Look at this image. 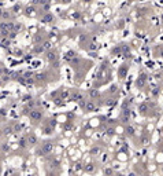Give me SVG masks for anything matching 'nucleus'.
Listing matches in <instances>:
<instances>
[{
  "mask_svg": "<svg viewBox=\"0 0 163 176\" xmlns=\"http://www.w3.org/2000/svg\"><path fill=\"white\" fill-rule=\"evenodd\" d=\"M148 176H151V175H148Z\"/></svg>",
  "mask_w": 163,
  "mask_h": 176,
  "instance_id": "c756f323",
  "label": "nucleus"
},
{
  "mask_svg": "<svg viewBox=\"0 0 163 176\" xmlns=\"http://www.w3.org/2000/svg\"><path fill=\"white\" fill-rule=\"evenodd\" d=\"M19 147H22V149H25L26 146H28V138H21L19 139Z\"/></svg>",
  "mask_w": 163,
  "mask_h": 176,
  "instance_id": "1a4fd4ad",
  "label": "nucleus"
},
{
  "mask_svg": "<svg viewBox=\"0 0 163 176\" xmlns=\"http://www.w3.org/2000/svg\"><path fill=\"white\" fill-rule=\"evenodd\" d=\"M96 106H95V103L92 101H88L85 103V106H84V112H87V113H91V112H93Z\"/></svg>",
  "mask_w": 163,
  "mask_h": 176,
  "instance_id": "7ed1b4c3",
  "label": "nucleus"
},
{
  "mask_svg": "<svg viewBox=\"0 0 163 176\" xmlns=\"http://www.w3.org/2000/svg\"><path fill=\"white\" fill-rule=\"evenodd\" d=\"M87 1H89V0H87Z\"/></svg>",
  "mask_w": 163,
  "mask_h": 176,
  "instance_id": "c85d7f7f",
  "label": "nucleus"
},
{
  "mask_svg": "<svg viewBox=\"0 0 163 176\" xmlns=\"http://www.w3.org/2000/svg\"><path fill=\"white\" fill-rule=\"evenodd\" d=\"M0 15H1V11H0Z\"/></svg>",
  "mask_w": 163,
  "mask_h": 176,
  "instance_id": "cd10ccee",
  "label": "nucleus"
},
{
  "mask_svg": "<svg viewBox=\"0 0 163 176\" xmlns=\"http://www.w3.org/2000/svg\"><path fill=\"white\" fill-rule=\"evenodd\" d=\"M0 136H1V132H0Z\"/></svg>",
  "mask_w": 163,
  "mask_h": 176,
  "instance_id": "bb28decb",
  "label": "nucleus"
},
{
  "mask_svg": "<svg viewBox=\"0 0 163 176\" xmlns=\"http://www.w3.org/2000/svg\"><path fill=\"white\" fill-rule=\"evenodd\" d=\"M104 175L106 176H114V169L113 168H110V167L104 168Z\"/></svg>",
  "mask_w": 163,
  "mask_h": 176,
  "instance_id": "9d476101",
  "label": "nucleus"
},
{
  "mask_svg": "<svg viewBox=\"0 0 163 176\" xmlns=\"http://www.w3.org/2000/svg\"><path fill=\"white\" fill-rule=\"evenodd\" d=\"M147 109H148V105H147V103H141V105L138 106V110H140L141 113H145V112H147Z\"/></svg>",
  "mask_w": 163,
  "mask_h": 176,
  "instance_id": "4468645a",
  "label": "nucleus"
},
{
  "mask_svg": "<svg viewBox=\"0 0 163 176\" xmlns=\"http://www.w3.org/2000/svg\"><path fill=\"white\" fill-rule=\"evenodd\" d=\"M47 58H48V61H50V62H56L58 55H56V52H55V51H50V52H48V55H47Z\"/></svg>",
  "mask_w": 163,
  "mask_h": 176,
  "instance_id": "423d86ee",
  "label": "nucleus"
},
{
  "mask_svg": "<svg viewBox=\"0 0 163 176\" xmlns=\"http://www.w3.org/2000/svg\"><path fill=\"white\" fill-rule=\"evenodd\" d=\"M84 99V96H82V94H80V92H74V94L71 95V101L74 102H80Z\"/></svg>",
  "mask_w": 163,
  "mask_h": 176,
  "instance_id": "0eeeda50",
  "label": "nucleus"
},
{
  "mask_svg": "<svg viewBox=\"0 0 163 176\" xmlns=\"http://www.w3.org/2000/svg\"><path fill=\"white\" fill-rule=\"evenodd\" d=\"M162 173H163V165H162Z\"/></svg>",
  "mask_w": 163,
  "mask_h": 176,
  "instance_id": "393cba45",
  "label": "nucleus"
},
{
  "mask_svg": "<svg viewBox=\"0 0 163 176\" xmlns=\"http://www.w3.org/2000/svg\"><path fill=\"white\" fill-rule=\"evenodd\" d=\"M13 132H14L13 127H6V128L3 129V133H4V135H11Z\"/></svg>",
  "mask_w": 163,
  "mask_h": 176,
  "instance_id": "ddd939ff",
  "label": "nucleus"
},
{
  "mask_svg": "<svg viewBox=\"0 0 163 176\" xmlns=\"http://www.w3.org/2000/svg\"><path fill=\"white\" fill-rule=\"evenodd\" d=\"M129 176H136V173H134V172H132V173H129Z\"/></svg>",
  "mask_w": 163,
  "mask_h": 176,
  "instance_id": "5701e85b",
  "label": "nucleus"
},
{
  "mask_svg": "<svg viewBox=\"0 0 163 176\" xmlns=\"http://www.w3.org/2000/svg\"><path fill=\"white\" fill-rule=\"evenodd\" d=\"M41 150L44 151V154L47 156V154H51L52 153V150H54V143L52 142H44L43 143V146H41Z\"/></svg>",
  "mask_w": 163,
  "mask_h": 176,
  "instance_id": "f03ea898",
  "label": "nucleus"
},
{
  "mask_svg": "<svg viewBox=\"0 0 163 176\" xmlns=\"http://www.w3.org/2000/svg\"><path fill=\"white\" fill-rule=\"evenodd\" d=\"M82 169H84L85 173H92V172H95V169H96V165H95V164H87Z\"/></svg>",
  "mask_w": 163,
  "mask_h": 176,
  "instance_id": "39448f33",
  "label": "nucleus"
},
{
  "mask_svg": "<svg viewBox=\"0 0 163 176\" xmlns=\"http://www.w3.org/2000/svg\"><path fill=\"white\" fill-rule=\"evenodd\" d=\"M125 74H126V68L123 66V68H121V69H119V76H121V79H123Z\"/></svg>",
  "mask_w": 163,
  "mask_h": 176,
  "instance_id": "6ab92c4d",
  "label": "nucleus"
},
{
  "mask_svg": "<svg viewBox=\"0 0 163 176\" xmlns=\"http://www.w3.org/2000/svg\"><path fill=\"white\" fill-rule=\"evenodd\" d=\"M41 117H43V110H40V109H32L29 113V118L33 121H40Z\"/></svg>",
  "mask_w": 163,
  "mask_h": 176,
  "instance_id": "f257e3e1",
  "label": "nucleus"
},
{
  "mask_svg": "<svg viewBox=\"0 0 163 176\" xmlns=\"http://www.w3.org/2000/svg\"><path fill=\"white\" fill-rule=\"evenodd\" d=\"M8 150H10V143L3 142V143H1V151H3V153H7Z\"/></svg>",
  "mask_w": 163,
  "mask_h": 176,
  "instance_id": "9b49d317",
  "label": "nucleus"
},
{
  "mask_svg": "<svg viewBox=\"0 0 163 176\" xmlns=\"http://www.w3.org/2000/svg\"><path fill=\"white\" fill-rule=\"evenodd\" d=\"M160 57H162V58H163V50H162V52H160Z\"/></svg>",
  "mask_w": 163,
  "mask_h": 176,
  "instance_id": "b1692460",
  "label": "nucleus"
},
{
  "mask_svg": "<svg viewBox=\"0 0 163 176\" xmlns=\"http://www.w3.org/2000/svg\"><path fill=\"white\" fill-rule=\"evenodd\" d=\"M15 176H21V175H17V173H15Z\"/></svg>",
  "mask_w": 163,
  "mask_h": 176,
  "instance_id": "a878e982",
  "label": "nucleus"
},
{
  "mask_svg": "<svg viewBox=\"0 0 163 176\" xmlns=\"http://www.w3.org/2000/svg\"><path fill=\"white\" fill-rule=\"evenodd\" d=\"M37 142H38V139H37V136H36L34 133H30V135H28V143H29L30 146L37 145Z\"/></svg>",
  "mask_w": 163,
  "mask_h": 176,
  "instance_id": "20e7f679",
  "label": "nucleus"
},
{
  "mask_svg": "<svg viewBox=\"0 0 163 176\" xmlns=\"http://www.w3.org/2000/svg\"><path fill=\"white\" fill-rule=\"evenodd\" d=\"M89 96H91V98H97V96H99V91H97V89H91Z\"/></svg>",
  "mask_w": 163,
  "mask_h": 176,
  "instance_id": "dca6fc26",
  "label": "nucleus"
},
{
  "mask_svg": "<svg viewBox=\"0 0 163 176\" xmlns=\"http://www.w3.org/2000/svg\"><path fill=\"white\" fill-rule=\"evenodd\" d=\"M145 80H147L145 74H141V77H138V80H137V85H138V87H143V85L145 84Z\"/></svg>",
  "mask_w": 163,
  "mask_h": 176,
  "instance_id": "6e6552de",
  "label": "nucleus"
},
{
  "mask_svg": "<svg viewBox=\"0 0 163 176\" xmlns=\"http://www.w3.org/2000/svg\"><path fill=\"white\" fill-rule=\"evenodd\" d=\"M37 79H38V80H44L45 74H44V73H40V74H37Z\"/></svg>",
  "mask_w": 163,
  "mask_h": 176,
  "instance_id": "412c9836",
  "label": "nucleus"
},
{
  "mask_svg": "<svg viewBox=\"0 0 163 176\" xmlns=\"http://www.w3.org/2000/svg\"><path fill=\"white\" fill-rule=\"evenodd\" d=\"M107 132H108L110 135H113V133H114V129H113V128H110V129H108V131H107Z\"/></svg>",
  "mask_w": 163,
  "mask_h": 176,
  "instance_id": "4be33fe9",
  "label": "nucleus"
},
{
  "mask_svg": "<svg viewBox=\"0 0 163 176\" xmlns=\"http://www.w3.org/2000/svg\"><path fill=\"white\" fill-rule=\"evenodd\" d=\"M52 131H54V128H52V127H50V125L44 128V132H45V133H52Z\"/></svg>",
  "mask_w": 163,
  "mask_h": 176,
  "instance_id": "aec40b11",
  "label": "nucleus"
},
{
  "mask_svg": "<svg viewBox=\"0 0 163 176\" xmlns=\"http://www.w3.org/2000/svg\"><path fill=\"white\" fill-rule=\"evenodd\" d=\"M99 153H100V149H99V147H93V149L91 150V154H92V156H97Z\"/></svg>",
  "mask_w": 163,
  "mask_h": 176,
  "instance_id": "f3484780",
  "label": "nucleus"
},
{
  "mask_svg": "<svg viewBox=\"0 0 163 176\" xmlns=\"http://www.w3.org/2000/svg\"><path fill=\"white\" fill-rule=\"evenodd\" d=\"M140 142H141V145L147 146L148 143H150V138H147V136H141V138H140Z\"/></svg>",
  "mask_w": 163,
  "mask_h": 176,
  "instance_id": "2eb2a0df",
  "label": "nucleus"
},
{
  "mask_svg": "<svg viewBox=\"0 0 163 176\" xmlns=\"http://www.w3.org/2000/svg\"><path fill=\"white\" fill-rule=\"evenodd\" d=\"M13 129H14V132H21L22 131V125H21V124H15V125L13 127Z\"/></svg>",
  "mask_w": 163,
  "mask_h": 176,
  "instance_id": "a211bd4d",
  "label": "nucleus"
},
{
  "mask_svg": "<svg viewBox=\"0 0 163 176\" xmlns=\"http://www.w3.org/2000/svg\"><path fill=\"white\" fill-rule=\"evenodd\" d=\"M126 133H127L129 136H134V128H133L132 125L126 127Z\"/></svg>",
  "mask_w": 163,
  "mask_h": 176,
  "instance_id": "f8f14e48",
  "label": "nucleus"
}]
</instances>
